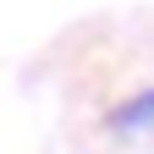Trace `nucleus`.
Wrapping results in <instances>:
<instances>
[{
	"mask_svg": "<svg viewBox=\"0 0 154 154\" xmlns=\"http://www.w3.org/2000/svg\"><path fill=\"white\" fill-rule=\"evenodd\" d=\"M110 132H154V88L132 94L127 105H116V116H110Z\"/></svg>",
	"mask_w": 154,
	"mask_h": 154,
	"instance_id": "nucleus-1",
	"label": "nucleus"
}]
</instances>
